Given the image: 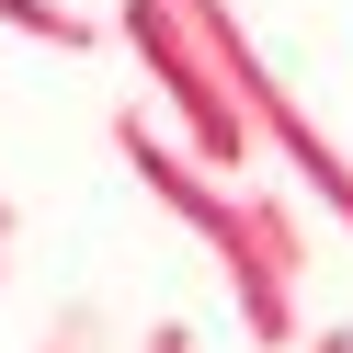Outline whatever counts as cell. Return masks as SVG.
Returning a JSON list of instances; mask_svg holds the SVG:
<instances>
[{
  "label": "cell",
  "mask_w": 353,
  "mask_h": 353,
  "mask_svg": "<svg viewBox=\"0 0 353 353\" xmlns=\"http://www.w3.org/2000/svg\"><path fill=\"white\" fill-rule=\"evenodd\" d=\"M114 34L148 57V80L171 92V114H183L194 160H205V171H228V183H251V160H262L274 137H262V114L239 103L228 57L194 34V12H183V0H114Z\"/></svg>",
  "instance_id": "obj_1"
},
{
  "label": "cell",
  "mask_w": 353,
  "mask_h": 353,
  "mask_svg": "<svg viewBox=\"0 0 353 353\" xmlns=\"http://www.w3.org/2000/svg\"><path fill=\"white\" fill-rule=\"evenodd\" d=\"M183 12H194V34H205V46L228 57V80H239V103H251V114H262V137H274L285 160H296V183H307V194H319V205H330V216H342V228H353V160H342V148L319 137V125H307V103L285 92L274 69H262V46H251V34H239V12H228V0H183Z\"/></svg>",
  "instance_id": "obj_2"
},
{
  "label": "cell",
  "mask_w": 353,
  "mask_h": 353,
  "mask_svg": "<svg viewBox=\"0 0 353 353\" xmlns=\"http://www.w3.org/2000/svg\"><path fill=\"white\" fill-rule=\"evenodd\" d=\"M114 148H125V171L148 183V205H160L171 228H194L205 251H228V239L251 228V194H239L228 171H205L194 148H171L160 125H148V103H125V114H114Z\"/></svg>",
  "instance_id": "obj_3"
},
{
  "label": "cell",
  "mask_w": 353,
  "mask_h": 353,
  "mask_svg": "<svg viewBox=\"0 0 353 353\" xmlns=\"http://www.w3.org/2000/svg\"><path fill=\"white\" fill-rule=\"evenodd\" d=\"M228 296H239V330H251L262 353H296L307 330H296V274H307V239H296V216L274 205V194H251V228L228 239Z\"/></svg>",
  "instance_id": "obj_4"
},
{
  "label": "cell",
  "mask_w": 353,
  "mask_h": 353,
  "mask_svg": "<svg viewBox=\"0 0 353 353\" xmlns=\"http://www.w3.org/2000/svg\"><path fill=\"white\" fill-rule=\"evenodd\" d=\"M0 23L34 34V46H57V57H92V46H103V23H92V12H69V0H0Z\"/></svg>",
  "instance_id": "obj_5"
},
{
  "label": "cell",
  "mask_w": 353,
  "mask_h": 353,
  "mask_svg": "<svg viewBox=\"0 0 353 353\" xmlns=\"http://www.w3.org/2000/svg\"><path fill=\"white\" fill-rule=\"evenodd\" d=\"M296 353H353V319H330V330H307Z\"/></svg>",
  "instance_id": "obj_6"
},
{
  "label": "cell",
  "mask_w": 353,
  "mask_h": 353,
  "mask_svg": "<svg viewBox=\"0 0 353 353\" xmlns=\"http://www.w3.org/2000/svg\"><path fill=\"white\" fill-rule=\"evenodd\" d=\"M148 353H194V330H183V319H160V330H148Z\"/></svg>",
  "instance_id": "obj_7"
},
{
  "label": "cell",
  "mask_w": 353,
  "mask_h": 353,
  "mask_svg": "<svg viewBox=\"0 0 353 353\" xmlns=\"http://www.w3.org/2000/svg\"><path fill=\"white\" fill-rule=\"evenodd\" d=\"M0 239H12V205H0Z\"/></svg>",
  "instance_id": "obj_8"
}]
</instances>
